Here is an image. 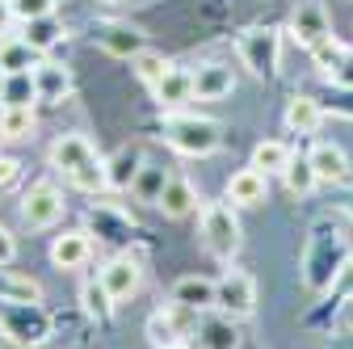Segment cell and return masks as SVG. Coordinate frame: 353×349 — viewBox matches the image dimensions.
<instances>
[{
    "mask_svg": "<svg viewBox=\"0 0 353 349\" xmlns=\"http://www.w3.org/2000/svg\"><path fill=\"white\" fill-rule=\"evenodd\" d=\"M93 156H97L93 139L80 135V130H68V135H59V139L47 148V164H51L55 172H63V177H68V172H76L80 164H88Z\"/></svg>",
    "mask_w": 353,
    "mask_h": 349,
    "instance_id": "15",
    "label": "cell"
},
{
    "mask_svg": "<svg viewBox=\"0 0 353 349\" xmlns=\"http://www.w3.org/2000/svg\"><path fill=\"white\" fill-rule=\"evenodd\" d=\"M21 38L30 42V47L38 51V55H51L55 47H59V42L68 38V30H63V21L51 13V17H38V21H26L21 26Z\"/></svg>",
    "mask_w": 353,
    "mask_h": 349,
    "instance_id": "25",
    "label": "cell"
},
{
    "mask_svg": "<svg viewBox=\"0 0 353 349\" xmlns=\"http://www.w3.org/2000/svg\"><path fill=\"white\" fill-rule=\"evenodd\" d=\"M194 72V101H223L236 93V72L232 63H219V59H206Z\"/></svg>",
    "mask_w": 353,
    "mask_h": 349,
    "instance_id": "13",
    "label": "cell"
},
{
    "mask_svg": "<svg viewBox=\"0 0 353 349\" xmlns=\"http://www.w3.org/2000/svg\"><path fill=\"white\" fill-rule=\"evenodd\" d=\"M307 160H312L320 186H345V181H349V156H345V148H341V143L320 139V143H312Z\"/></svg>",
    "mask_w": 353,
    "mask_h": 349,
    "instance_id": "18",
    "label": "cell"
},
{
    "mask_svg": "<svg viewBox=\"0 0 353 349\" xmlns=\"http://www.w3.org/2000/svg\"><path fill=\"white\" fill-rule=\"evenodd\" d=\"M97 5H105V9H118V5H126V0H97Z\"/></svg>",
    "mask_w": 353,
    "mask_h": 349,
    "instance_id": "43",
    "label": "cell"
},
{
    "mask_svg": "<svg viewBox=\"0 0 353 349\" xmlns=\"http://www.w3.org/2000/svg\"><path fill=\"white\" fill-rule=\"evenodd\" d=\"M168 177H172V172H168L164 164L143 160V168H139L135 186H130V194H135L139 202H148V206H156V202H160V194H164V186H168Z\"/></svg>",
    "mask_w": 353,
    "mask_h": 349,
    "instance_id": "30",
    "label": "cell"
},
{
    "mask_svg": "<svg viewBox=\"0 0 353 349\" xmlns=\"http://www.w3.org/2000/svg\"><path fill=\"white\" fill-rule=\"evenodd\" d=\"M282 186L294 194V198H307L316 186H320V177H316V168H312V160L307 156H290V164L282 168Z\"/></svg>",
    "mask_w": 353,
    "mask_h": 349,
    "instance_id": "33",
    "label": "cell"
},
{
    "mask_svg": "<svg viewBox=\"0 0 353 349\" xmlns=\"http://www.w3.org/2000/svg\"><path fill=\"white\" fill-rule=\"evenodd\" d=\"M198 236H202V248L214 261L232 266V257L244 244V232H240V219H236L232 202H202L198 206Z\"/></svg>",
    "mask_w": 353,
    "mask_h": 349,
    "instance_id": "3",
    "label": "cell"
},
{
    "mask_svg": "<svg viewBox=\"0 0 353 349\" xmlns=\"http://www.w3.org/2000/svg\"><path fill=\"white\" fill-rule=\"evenodd\" d=\"M214 308L232 320H248L256 312V282L244 270H223V278L214 282Z\"/></svg>",
    "mask_w": 353,
    "mask_h": 349,
    "instance_id": "8",
    "label": "cell"
},
{
    "mask_svg": "<svg viewBox=\"0 0 353 349\" xmlns=\"http://www.w3.org/2000/svg\"><path fill=\"white\" fill-rule=\"evenodd\" d=\"M194 341H198V349H240V320H232V316H223L219 308H210V312H198V320H194V332H190Z\"/></svg>",
    "mask_w": 353,
    "mask_h": 349,
    "instance_id": "12",
    "label": "cell"
},
{
    "mask_svg": "<svg viewBox=\"0 0 353 349\" xmlns=\"http://www.w3.org/2000/svg\"><path fill=\"white\" fill-rule=\"evenodd\" d=\"M17 26V13H13V0H0V38H9Z\"/></svg>",
    "mask_w": 353,
    "mask_h": 349,
    "instance_id": "42",
    "label": "cell"
},
{
    "mask_svg": "<svg viewBox=\"0 0 353 349\" xmlns=\"http://www.w3.org/2000/svg\"><path fill=\"white\" fill-rule=\"evenodd\" d=\"M345 206H349V215H353V194H349V202H345Z\"/></svg>",
    "mask_w": 353,
    "mask_h": 349,
    "instance_id": "45",
    "label": "cell"
},
{
    "mask_svg": "<svg viewBox=\"0 0 353 349\" xmlns=\"http://www.w3.org/2000/svg\"><path fill=\"white\" fill-rule=\"evenodd\" d=\"M236 55L256 80H278L282 68V30L278 26H248L236 38Z\"/></svg>",
    "mask_w": 353,
    "mask_h": 349,
    "instance_id": "5",
    "label": "cell"
},
{
    "mask_svg": "<svg viewBox=\"0 0 353 349\" xmlns=\"http://www.w3.org/2000/svg\"><path fill=\"white\" fill-rule=\"evenodd\" d=\"M63 190L55 181H34L26 194H21V223L30 232H47L63 219Z\"/></svg>",
    "mask_w": 353,
    "mask_h": 349,
    "instance_id": "6",
    "label": "cell"
},
{
    "mask_svg": "<svg viewBox=\"0 0 353 349\" xmlns=\"http://www.w3.org/2000/svg\"><path fill=\"white\" fill-rule=\"evenodd\" d=\"M286 130L290 135H316V130L324 126V106H320V97H312V93H294L290 101H286Z\"/></svg>",
    "mask_w": 353,
    "mask_h": 349,
    "instance_id": "20",
    "label": "cell"
},
{
    "mask_svg": "<svg viewBox=\"0 0 353 349\" xmlns=\"http://www.w3.org/2000/svg\"><path fill=\"white\" fill-rule=\"evenodd\" d=\"M0 80H5V72H0Z\"/></svg>",
    "mask_w": 353,
    "mask_h": 349,
    "instance_id": "47",
    "label": "cell"
},
{
    "mask_svg": "<svg viewBox=\"0 0 353 349\" xmlns=\"http://www.w3.org/2000/svg\"><path fill=\"white\" fill-rule=\"evenodd\" d=\"M55 332V320L42 303H0V337L17 349H38Z\"/></svg>",
    "mask_w": 353,
    "mask_h": 349,
    "instance_id": "4",
    "label": "cell"
},
{
    "mask_svg": "<svg viewBox=\"0 0 353 349\" xmlns=\"http://www.w3.org/2000/svg\"><path fill=\"white\" fill-rule=\"evenodd\" d=\"M307 55H312V63H316L324 76H332V72H336V63L349 55V47H345V42H336V38H324L320 47H312Z\"/></svg>",
    "mask_w": 353,
    "mask_h": 349,
    "instance_id": "36",
    "label": "cell"
},
{
    "mask_svg": "<svg viewBox=\"0 0 353 349\" xmlns=\"http://www.w3.org/2000/svg\"><path fill=\"white\" fill-rule=\"evenodd\" d=\"M194 320H198V312H190V308H181V303H164V308H156L152 316H148V324H143V337H148V345L152 349H168V345H181L190 332H194Z\"/></svg>",
    "mask_w": 353,
    "mask_h": 349,
    "instance_id": "7",
    "label": "cell"
},
{
    "mask_svg": "<svg viewBox=\"0 0 353 349\" xmlns=\"http://www.w3.org/2000/svg\"><path fill=\"white\" fill-rule=\"evenodd\" d=\"M286 30H290V38L299 42L303 51H312V47H320L324 38H332V17L324 9V0H299L290 21H286Z\"/></svg>",
    "mask_w": 353,
    "mask_h": 349,
    "instance_id": "9",
    "label": "cell"
},
{
    "mask_svg": "<svg viewBox=\"0 0 353 349\" xmlns=\"http://www.w3.org/2000/svg\"><path fill=\"white\" fill-rule=\"evenodd\" d=\"M9 106H38L34 72H9L0 80V110H9Z\"/></svg>",
    "mask_w": 353,
    "mask_h": 349,
    "instance_id": "31",
    "label": "cell"
},
{
    "mask_svg": "<svg viewBox=\"0 0 353 349\" xmlns=\"http://www.w3.org/2000/svg\"><path fill=\"white\" fill-rule=\"evenodd\" d=\"M168 299L181 303V308H190V312H210L214 308V282L202 278V274H185V278L172 282Z\"/></svg>",
    "mask_w": 353,
    "mask_h": 349,
    "instance_id": "23",
    "label": "cell"
},
{
    "mask_svg": "<svg viewBox=\"0 0 353 349\" xmlns=\"http://www.w3.org/2000/svg\"><path fill=\"white\" fill-rule=\"evenodd\" d=\"M0 303H42V282L17 270H0Z\"/></svg>",
    "mask_w": 353,
    "mask_h": 349,
    "instance_id": "27",
    "label": "cell"
},
{
    "mask_svg": "<svg viewBox=\"0 0 353 349\" xmlns=\"http://www.w3.org/2000/svg\"><path fill=\"white\" fill-rule=\"evenodd\" d=\"M114 308H118V303L110 299V290L101 286V278H88V282L80 286V312L93 320V324H110Z\"/></svg>",
    "mask_w": 353,
    "mask_h": 349,
    "instance_id": "28",
    "label": "cell"
},
{
    "mask_svg": "<svg viewBox=\"0 0 353 349\" xmlns=\"http://www.w3.org/2000/svg\"><path fill=\"white\" fill-rule=\"evenodd\" d=\"M97 278H101V286L110 290L114 303H126L143 290V266H139V257H130V252H114L97 270Z\"/></svg>",
    "mask_w": 353,
    "mask_h": 349,
    "instance_id": "10",
    "label": "cell"
},
{
    "mask_svg": "<svg viewBox=\"0 0 353 349\" xmlns=\"http://www.w3.org/2000/svg\"><path fill=\"white\" fill-rule=\"evenodd\" d=\"M0 341H5V337H0Z\"/></svg>",
    "mask_w": 353,
    "mask_h": 349,
    "instance_id": "48",
    "label": "cell"
},
{
    "mask_svg": "<svg viewBox=\"0 0 353 349\" xmlns=\"http://www.w3.org/2000/svg\"><path fill=\"white\" fill-rule=\"evenodd\" d=\"M324 114H336V118H353V89L349 84H328V93L320 97Z\"/></svg>",
    "mask_w": 353,
    "mask_h": 349,
    "instance_id": "37",
    "label": "cell"
},
{
    "mask_svg": "<svg viewBox=\"0 0 353 349\" xmlns=\"http://www.w3.org/2000/svg\"><path fill=\"white\" fill-rule=\"evenodd\" d=\"M349 266H353V244H349Z\"/></svg>",
    "mask_w": 353,
    "mask_h": 349,
    "instance_id": "46",
    "label": "cell"
},
{
    "mask_svg": "<svg viewBox=\"0 0 353 349\" xmlns=\"http://www.w3.org/2000/svg\"><path fill=\"white\" fill-rule=\"evenodd\" d=\"M345 266H349V240L341 236V228L332 219H320L303 248V286L312 295H324L336 286Z\"/></svg>",
    "mask_w": 353,
    "mask_h": 349,
    "instance_id": "1",
    "label": "cell"
},
{
    "mask_svg": "<svg viewBox=\"0 0 353 349\" xmlns=\"http://www.w3.org/2000/svg\"><path fill=\"white\" fill-rule=\"evenodd\" d=\"M59 0H13V13H17V26L26 21H38V17H51Z\"/></svg>",
    "mask_w": 353,
    "mask_h": 349,
    "instance_id": "38",
    "label": "cell"
},
{
    "mask_svg": "<svg viewBox=\"0 0 353 349\" xmlns=\"http://www.w3.org/2000/svg\"><path fill=\"white\" fill-rule=\"evenodd\" d=\"M265 194H270V177H265L261 168H252V164L228 177V202L232 206H261Z\"/></svg>",
    "mask_w": 353,
    "mask_h": 349,
    "instance_id": "21",
    "label": "cell"
},
{
    "mask_svg": "<svg viewBox=\"0 0 353 349\" xmlns=\"http://www.w3.org/2000/svg\"><path fill=\"white\" fill-rule=\"evenodd\" d=\"M152 101H156L160 110H181L185 101H194V72L172 63V68L152 84Z\"/></svg>",
    "mask_w": 353,
    "mask_h": 349,
    "instance_id": "17",
    "label": "cell"
},
{
    "mask_svg": "<svg viewBox=\"0 0 353 349\" xmlns=\"http://www.w3.org/2000/svg\"><path fill=\"white\" fill-rule=\"evenodd\" d=\"M172 68V59H164V51H152V47H143L135 59H130V72H135V80H143L148 89Z\"/></svg>",
    "mask_w": 353,
    "mask_h": 349,
    "instance_id": "35",
    "label": "cell"
},
{
    "mask_svg": "<svg viewBox=\"0 0 353 349\" xmlns=\"http://www.w3.org/2000/svg\"><path fill=\"white\" fill-rule=\"evenodd\" d=\"M88 257H93V232L88 228H76V232H63L51 240V266L55 270H80L88 266Z\"/></svg>",
    "mask_w": 353,
    "mask_h": 349,
    "instance_id": "16",
    "label": "cell"
},
{
    "mask_svg": "<svg viewBox=\"0 0 353 349\" xmlns=\"http://www.w3.org/2000/svg\"><path fill=\"white\" fill-rule=\"evenodd\" d=\"M34 89H38V106H63L76 89V80L63 63L55 59H38L34 63Z\"/></svg>",
    "mask_w": 353,
    "mask_h": 349,
    "instance_id": "14",
    "label": "cell"
},
{
    "mask_svg": "<svg viewBox=\"0 0 353 349\" xmlns=\"http://www.w3.org/2000/svg\"><path fill=\"white\" fill-rule=\"evenodd\" d=\"M198 206H202L198 202V190L185 177H168V186H164V194L156 202V210L164 215V219H185V215H194Z\"/></svg>",
    "mask_w": 353,
    "mask_h": 349,
    "instance_id": "22",
    "label": "cell"
},
{
    "mask_svg": "<svg viewBox=\"0 0 353 349\" xmlns=\"http://www.w3.org/2000/svg\"><path fill=\"white\" fill-rule=\"evenodd\" d=\"M143 152L139 148H118L114 156H105V168H110V190L114 194H122V190H130V186H135V177H139V168H143Z\"/></svg>",
    "mask_w": 353,
    "mask_h": 349,
    "instance_id": "24",
    "label": "cell"
},
{
    "mask_svg": "<svg viewBox=\"0 0 353 349\" xmlns=\"http://www.w3.org/2000/svg\"><path fill=\"white\" fill-rule=\"evenodd\" d=\"M93 38H97V47L114 59H135L143 47H148V34L139 26H130V21H118V17H105L93 26Z\"/></svg>",
    "mask_w": 353,
    "mask_h": 349,
    "instance_id": "11",
    "label": "cell"
},
{
    "mask_svg": "<svg viewBox=\"0 0 353 349\" xmlns=\"http://www.w3.org/2000/svg\"><path fill=\"white\" fill-rule=\"evenodd\" d=\"M160 130H164V143L190 160H206L223 143V126L206 114H190V110H168L160 118Z\"/></svg>",
    "mask_w": 353,
    "mask_h": 349,
    "instance_id": "2",
    "label": "cell"
},
{
    "mask_svg": "<svg viewBox=\"0 0 353 349\" xmlns=\"http://www.w3.org/2000/svg\"><path fill=\"white\" fill-rule=\"evenodd\" d=\"M168 349H190V345H185V341H181V345H168Z\"/></svg>",
    "mask_w": 353,
    "mask_h": 349,
    "instance_id": "44",
    "label": "cell"
},
{
    "mask_svg": "<svg viewBox=\"0 0 353 349\" xmlns=\"http://www.w3.org/2000/svg\"><path fill=\"white\" fill-rule=\"evenodd\" d=\"M38 130V114L34 106H9V110H0V139H9V143H21L30 139Z\"/></svg>",
    "mask_w": 353,
    "mask_h": 349,
    "instance_id": "29",
    "label": "cell"
},
{
    "mask_svg": "<svg viewBox=\"0 0 353 349\" xmlns=\"http://www.w3.org/2000/svg\"><path fill=\"white\" fill-rule=\"evenodd\" d=\"M17 181H21V160L0 156V190H13Z\"/></svg>",
    "mask_w": 353,
    "mask_h": 349,
    "instance_id": "39",
    "label": "cell"
},
{
    "mask_svg": "<svg viewBox=\"0 0 353 349\" xmlns=\"http://www.w3.org/2000/svg\"><path fill=\"white\" fill-rule=\"evenodd\" d=\"M290 164V148L282 143V139H261L256 148H252V168H261L265 177H282V168Z\"/></svg>",
    "mask_w": 353,
    "mask_h": 349,
    "instance_id": "34",
    "label": "cell"
},
{
    "mask_svg": "<svg viewBox=\"0 0 353 349\" xmlns=\"http://www.w3.org/2000/svg\"><path fill=\"white\" fill-rule=\"evenodd\" d=\"M328 84H349V89H353V51L336 63V72L328 76Z\"/></svg>",
    "mask_w": 353,
    "mask_h": 349,
    "instance_id": "41",
    "label": "cell"
},
{
    "mask_svg": "<svg viewBox=\"0 0 353 349\" xmlns=\"http://www.w3.org/2000/svg\"><path fill=\"white\" fill-rule=\"evenodd\" d=\"M42 55L30 47V42L21 38V34H9V38H0V72H34V63H38Z\"/></svg>",
    "mask_w": 353,
    "mask_h": 349,
    "instance_id": "26",
    "label": "cell"
},
{
    "mask_svg": "<svg viewBox=\"0 0 353 349\" xmlns=\"http://www.w3.org/2000/svg\"><path fill=\"white\" fill-rule=\"evenodd\" d=\"M13 261H17V240H13V232L5 223H0V270L13 266Z\"/></svg>",
    "mask_w": 353,
    "mask_h": 349,
    "instance_id": "40",
    "label": "cell"
},
{
    "mask_svg": "<svg viewBox=\"0 0 353 349\" xmlns=\"http://www.w3.org/2000/svg\"><path fill=\"white\" fill-rule=\"evenodd\" d=\"M88 228L97 232V240H110V244H122V240L135 236V219L114 202H101V206L88 210Z\"/></svg>",
    "mask_w": 353,
    "mask_h": 349,
    "instance_id": "19",
    "label": "cell"
},
{
    "mask_svg": "<svg viewBox=\"0 0 353 349\" xmlns=\"http://www.w3.org/2000/svg\"><path fill=\"white\" fill-rule=\"evenodd\" d=\"M68 181H72V190H80V194H105V190H110L105 156H93L88 164H80L76 172H68Z\"/></svg>",
    "mask_w": 353,
    "mask_h": 349,
    "instance_id": "32",
    "label": "cell"
}]
</instances>
